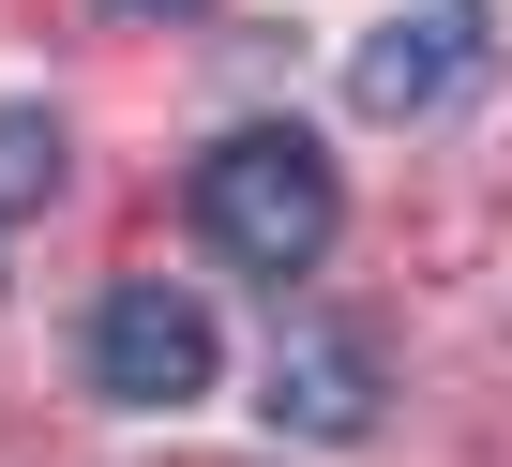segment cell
Masks as SVG:
<instances>
[{"label": "cell", "mask_w": 512, "mask_h": 467, "mask_svg": "<svg viewBox=\"0 0 512 467\" xmlns=\"http://www.w3.org/2000/svg\"><path fill=\"white\" fill-rule=\"evenodd\" d=\"M377 422V347H347V332H302V347H272V437H317V452H347Z\"/></svg>", "instance_id": "277c9868"}, {"label": "cell", "mask_w": 512, "mask_h": 467, "mask_svg": "<svg viewBox=\"0 0 512 467\" xmlns=\"http://www.w3.org/2000/svg\"><path fill=\"white\" fill-rule=\"evenodd\" d=\"M332 226H347V181H332V151H317L302 121H241V136L196 166V242H211L226 272H256V287H302V272L332 257Z\"/></svg>", "instance_id": "6da1fadb"}, {"label": "cell", "mask_w": 512, "mask_h": 467, "mask_svg": "<svg viewBox=\"0 0 512 467\" xmlns=\"http://www.w3.org/2000/svg\"><path fill=\"white\" fill-rule=\"evenodd\" d=\"M211 302L196 287H166V272H121L106 302H91V392L106 407H196L211 392Z\"/></svg>", "instance_id": "7a4b0ae2"}, {"label": "cell", "mask_w": 512, "mask_h": 467, "mask_svg": "<svg viewBox=\"0 0 512 467\" xmlns=\"http://www.w3.org/2000/svg\"><path fill=\"white\" fill-rule=\"evenodd\" d=\"M121 16H196V0H121Z\"/></svg>", "instance_id": "8992f818"}, {"label": "cell", "mask_w": 512, "mask_h": 467, "mask_svg": "<svg viewBox=\"0 0 512 467\" xmlns=\"http://www.w3.org/2000/svg\"><path fill=\"white\" fill-rule=\"evenodd\" d=\"M61 166H76V151H61L46 106H0V226H31V211L61 196Z\"/></svg>", "instance_id": "5b68a950"}, {"label": "cell", "mask_w": 512, "mask_h": 467, "mask_svg": "<svg viewBox=\"0 0 512 467\" xmlns=\"http://www.w3.org/2000/svg\"><path fill=\"white\" fill-rule=\"evenodd\" d=\"M467 76H482V0H422V16L347 46V106L362 121H437Z\"/></svg>", "instance_id": "3957f363"}]
</instances>
